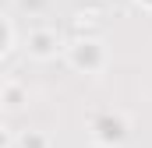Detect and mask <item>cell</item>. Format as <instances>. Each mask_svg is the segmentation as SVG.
Listing matches in <instances>:
<instances>
[{"label":"cell","mask_w":152,"mask_h":148,"mask_svg":"<svg viewBox=\"0 0 152 148\" xmlns=\"http://www.w3.org/2000/svg\"><path fill=\"white\" fill-rule=\"evenodd\" d=\"M75 32H78V36H96V21H92V14L78 11V14H75Z\"/></svg>","instance_id":"7"},{"label":"cell","mask_w":152,"mask_h":148,"mask_svg":"<svg viewBox=\"0 0 152 148\" xmlns=\"http://www.w3.org/2000/svg\"><path fill=\"white\" fill-rule=\"evenodd\" d=\"M14 42H18V32H14V18H0V57L7 60L14 53Z\"/></svg>","instance_id":"5"},{"label":"cell","mask_w":152,"mask_h":148,"mask_svg":"<svg viewBox=\"0 0 152 148\" xmlns=\"http://www.w3.org/2000/svg\"><path fill=\"white\" fill-rule=\"evenodd\" d=\"M25 49H28V57L32 60H53L57 53H60V36H57V28H50V25H39L32 28L28 36H25Z\"/></svg>","instance_id":"3"},{"label":"cell","mask_w":152,"mask_h":148,"mask_svg":"<svg viewBox=\"0 0 152 148\" xmlns=\"http://www.w3.org/2000/svg\"><path fill=\"white\" fill-rule=\"evenodd\" d=\"M134 4H138L142 11H149V14H152V0H134Z\"/></svg>","instance_id":"9"},{"label":"cell","mask_w":152,"mask_h":148,"mask_svg":"<svg viewBox=\"0 0 152 148\" xmlns=\"http://www.w3.org/2000/svg\"><path fill=\"white\" fill-rule=\"evenodd\" d=\"M127 134H131V123H127L124 113H117V110H103V113H96L88 120V138L99 148H120L127 141Z\"/></svg>","instance_id":"2"},{"label":"cell","mask_w":152,"mask_h":148,"mask_svg":"<svg viewBox=\"0 0 152 148\" xmlns=\"http://www.w3.org/2000/svg\"><path fill=\"white\" fill-rule=\"evenodd\" d=\"M0 148H18V134H14L11 127H4V131H0Z\"/></svg>","instance_id":"8"},{"label":"cell","mask_w":152,"mask_h":148,"mask_svg":"<svg viewBox=\"0 0 152 148\" xmlns=\"http://www.w3.org/2000/svg\"><path fill=\"white\" fill-rule=\"evenodd\" d=\"M0 102H4V110H7V113L21 110V106L28 102V88H25L21 81H14V78H7V81L0 85Z\"/></svg>","instance_id":"4"},{"label":"cell","mask_w":152,"mask_h":148,"mask_svg":"<svg viewBox=\"0 0 152 148\" xmlns=\"http://www.w3.org/2000/svg\"><path fill=\"white\" fill-rule=\"evenodd\" d=\"M18 148H50V138L42 131H21L18 134Z\"/></svg>","instance_id":"6"},{"label":"cell","mask_w":152,"mask_h":148,"mask_svg":"<svg viewBox=\"0 0 152 148\" xmlns=\"http://www.w3.org/2000/svg\"><path fill=\"white\" fill-rule=\"evenodd\" d=\"M64 57L78 74H99L106 67V42L99 36H75L64 46Z\"/></svg>","instance_id":"1"}]
</instances>
